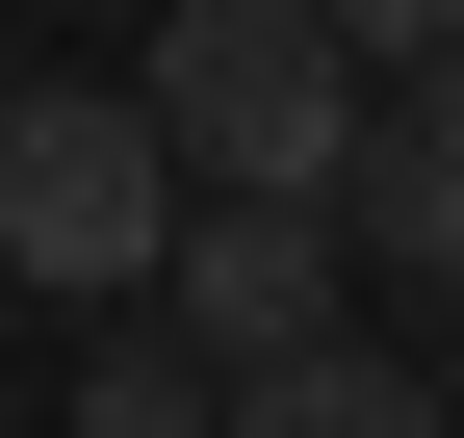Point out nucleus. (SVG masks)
<instances>
[{
  "instance_id": "7ed1b4c3",
  "label": "nucleus",
  "mask_w": 464,
  "mask_h": 438,
  "mask_svg": "<svg viewBox=\"0 0 464 438\" xmlns=\"http://www.w3.org/2000/svg\"><path fill=\"white\" fill-rule=\"evenodd\" d=\"M335 233L362 206H181V336L207 361H310L335 336Z\"/></svg>"
},
{
  "instance_id": "f257e3e1",
  "label": "nucleus",
  "mask_w": 464,
  "mask_h": 438,
  "mask_svg": "<svg viewBox=\"0 0 464 438\" xmlns=\"http://www.w3.org/2000/svg\"><path fill=\"white\" fill-rule=\"evenodd\" d=\"M155 129H181V181L207 206H362V52H335V0H181V26H155Z\"/></svg>"
},
{
  "instance_id": "20e7f679",
  "label": "nucleus",
  "mask_w": 464,
  "mask_h": 438,
  "mask_svg": "<svg viewBox=\"0 0 464 438\" xmlns=\"http://www.w3.org/2000/svg\"><path fill=\"white\" fill-rule=\"evenodd\" d=\"M232 438H464L413 361H362V336H310V361H232Z\"/></svg>"
},
{
  "instance_id": "0eeeda50",
  "label": "nucleus",
  "mask_w": 464,
  "mask_h": 438,
  "mask_svg": "<svg viewBox=\"0 0 464 438\" xmlns=\"http://www.w3.org/2000/svg\"><path fill=\"white\" fill-rule=\"evenodd\" d=\"M335 52H362V78H439V52H464V0H335Z\"/></svg>"
},
{
  "instance_id": "423d86ee",
  "label": "nucleus",
  "mask_w": 464,
  "mask_h": 438,
  "mask_svg": "<svg viewBox=\"0 0 464 438\" xmlns=\"http://www.w3.org/2000/svg\"><path fill=\"white\" fill-rule=\"evenodd\" d=\"M78 438H232V361H207V336H130V361L78 387Z\"/></svg>"
},
{
  "instance_id": "f03ea898",
  "label": "nucleus",
  "mask_w": 464,
  "mask_h": 438,
  "mask_svg": "<svg viewBox=\"0 0 464 438\" xmlns=\"http://www.w3.org/2000/svg\"><path fill=\"white\" fill-rule=\"evenodd\" d=\"M181 129L155 103H103V78H52V103H0V284H52V309H130V284H181Z\"/></svg>"
},
{
  "instance_id": "39448f33",
  "label": "nucleus",
  "mask_w": 464,
  "mask_h": 438,
  "mask_svg": "<svg viewBox=\"0 0 464 438\" xmlns=\"http://www.w3.org/2000/svg\"><path fill=\"white\" fill-rule=\"evenodd\" d=\"M362 233L413 258V284H464V52L413 78V129H362Z\"/></svg>"
}]
</instances>
